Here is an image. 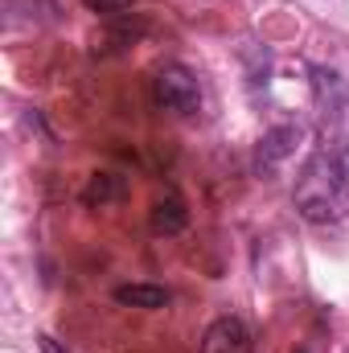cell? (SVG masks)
<instances>
[{
    "mask_svg": "<svg viewBox=\"0 0 349 353\" xmlns=\"http://www.w3.org/2000/svg\"><path fill=\"white\" fill-rule=\"evenodd\" d=\"M349 205V173L346 157L333 148H321L296 181V210L308 222H337Z\"/></svg>",
    "mask_w": 349,
    "mask_h": 353,
    "instance_id": "cell-1",
    "label": "cell"
},
{
    "mask_svg": "<svg viewBox=\"0 0 349 353\" xmlns=\"http://www.w3.org/2000/svg\"><path fill=\"white\" fill-rule=\"evenodd\" d=\"M152 99H157L165 111H173V115H197V111H201V87H197L193 70H185V66H177V62L157 70V79H152Z\"/></svg>",
    "mask_w": 349,
    "mask_h": 353,
    "instance_id": "cell-2",
    "label": "cell"
},
{
    "mask_svg": "<svg viewBox=\"0 0 349 353\" xmlns=\"http://www.w3.org/2000/svg\"><path fill=\"white\" fill-rule=\"evenodd\" d=\"M201 353H251V329L239 316H218L201 333Z\"/></svg>",
    "mask_w": 349,
    "mask_h": 353,
    "instance_id": "cell-3",
    "label": "cell"
},
{
    "mask_svg": "<svg viewBox=\"0 0 349 353\" xmlns=\"http://www.w3.org/2000/svg\"><path fill=\"white\" fill-rule=\"evenodd\" d=\"M296 144H300V128H292V123L263 132L259 148H255V165H259V173H275V169L296 152Z\"/></svg>",
    "mask_w": 349,
    "mask_h": 353,
    "instance_id": "cell-4",
    "label": "cell"
},
{
    "mask_svg": "<svg viewBox=\"0 0 349 353\" xmlns=\"http://www.w3.org/2000/svg\"><path fill=\"white\" fill-rule=\"evenodd\" d=\"M185 222H189V210H185V201H181L177 193H165V197L152 205V214H148L152 234H181Z\"/></svg>",
    "mask_w": 349,
    "mask_h": 353,
    "instance_id": "cell-5",
    "label": "cell"
},
{
    "mask_svg": "<svg viewBox=\"0 0 349 353\" xmlns=\"http://www.w3.org/2000/svg\"><path fill=\"white\" fill-rule=\"evenodd\" d=\"M115 300L128 304V308H165L169 292L157 288V283H123V288H115Z\"/></svg>",
    "mask_w": 349,
    "mask_h": 353,
    "instance_id": "cell-6",
    "label": "cell"
},
{
    "mask_svg": "<svg viewBox=\"0 0 349 353\" xmlns=\"http://www.w3.org/2000/svg\"><path fill=\"white\" fill-rule=\"evenodd\" d=\"M128 193V185H123V176L115 173H94L87 181V189H83V201L87 205H111V201H119Z\"/></svg>",
    "mask_w": 349,
    "mask_h": 353,
    "instance_id": "cell-7",
    "label": "cell"
},
{
    "mask_svg": "<svg viewBox=\"0 0 349 353\" xmlns=\"http://www.w3.org/2000/svg\"><path fill=\"white\" fill-rule=\"evenodd\" d=\"M87 4L94 8V12H103V17H123L136 0H87Z\"/></svg>",
    "mask_w": 349,
    "mask_h": 353,
    "instance_id": "cell-8",
    "label": "cell"
},
{
    "mask_svg": "<svg viewBox=\"0 0 349 353\" xmlns=\"http://www.w3.org/2000/svg\"><path fill=\"white\" fill-rule=\"evenodd\" d=\"M37 345H41V353H66L62 345H58V337H50V333H41V337H37Z\"/></svg>",
    "mask_w": 349,
    "mask_h": 353,
    "instance_id": "cell-9",
    "label": "cell"
},
{
    "mask_svg": "<svg viewBox=\"0 0 349 353\" xmlns=\"http://www.w3.org/2000/svg\"><path fill=\"white\" fill-rule=\"evenodd\" d=\"M300 353H304V350H300Z\"/></svg>",
    "mask_w": 349,
    "mask_h": 353,
    "instance_id": "cell-10",
    "label": "cell"
}]
</instances>
